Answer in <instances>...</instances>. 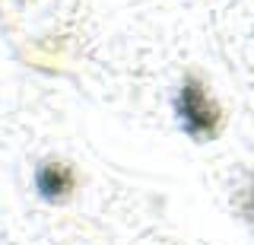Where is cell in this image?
I'll list each match as a JSON object with an SVG mask.
<instances>
[{
	"instance_id": "obj_1",
	"label": "cell",
	"mask_w": 254,
	"mask_h": 245,
	"mask_svg": "<svg viewBox=\"0 0 254 245\" xmlns=\"http://www.w3.org/2000/svg\"><path fill=\"white\" fill-rule=\"evenodd\" d=\"M175 118L185 128V134H190L197 140L216 137L219 121H222L219 105L197 80H185V86L178 89V96H175Z\"/></svg>"
},
{
	"instance_id": "obj_3",
	"label": "cell",
	"mask_w": 254,
	"mask_h": 245,
	"mask_svg": "<svg viewBox=\"0 0 254 245\" xmlns=\"http://www.w3.org/2000/svg\"><path fill=\"white\" fill-rule=\"evenodd\" d=\"M245 217H248V223H254V188H248V194H245Z\"/></svg>"
},
{
	"instance_id": "obj_2",
	"label": "cell",
	"mask_w": 254,
	"mask_h": 245,
	"mask_svg": "<svg viewBox=\"0 0 254 245\" xmlns=\"http://www.w3.org/2000/svg\"><path fill=\"white\" fill-rule=\"evenodd\" d=\"M73 185H76L73 169L64 165V163H45L35 172V191L45 201H64V197L73 191Z\"/></svg>"
}]
</instances>
